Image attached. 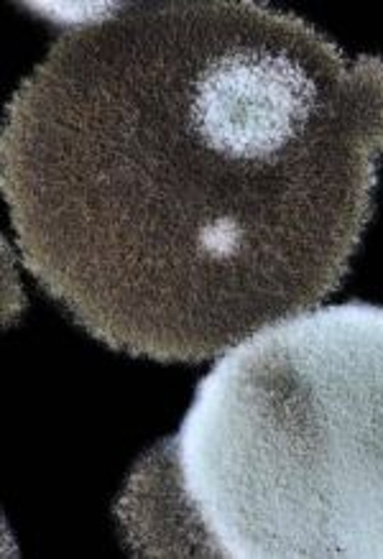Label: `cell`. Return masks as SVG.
I'll use <instances>...</instances> for the list:
<instances>
[{
    "mask_svg": "<svg viewBox=\"0 0 383 559\" xmlns=\"http://www.w3.org/2000/svg\"><path fill=\"white\" fill-rule=\"evenodd\" d=\"M26 9L59 32L5 103L0 192L89 337L194 366L340 289L375 215L383 57L255 0Z\"/></svg>",
    "mask_w": 383,
    "mask_h": 559,
    "instance_id": "cell-1",
    "label": "cell"
},
{
    "mask_svg": "<svg viewBox=\"0 0 383 559\" xmlns=\"http://www.w3.org/2000/svg\"><path fill=\"white\" fill-rule=\"evenodd\" d=\"M112 516L136 557L383 559V307H314L230 347Z\"/></svg>",
    "mask_w": 383,
    "mask_h": 559,
    "instance_id": "cell-2",
    "label": "cell"
}]
</instances>
